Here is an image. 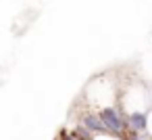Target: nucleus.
I'll return each instance as SVG.
<instances>
[{"label":"nucleus","mask_w":152,"mask_h":140,"mask_svg":"<svg viewBox=\"0 0 152 140\" xmlns=\"http://www.w3.org/2000/svg\"><path fill=\"white\" fill-rule=\"evenodd\" d=\"M104 123H106V130L110 136H117V138H123L125 134H129V121H127V115L123 113V109L119 107H104L100 111Z\"/></svg>","instance_id":"obj_1"},{"label":"nucleus","mask_w":152,"mask_h":140,"mask_svg":"<svg viewBox=\"0 0 152 140\" xmlns=\"http://www.w3.org/2000/svg\"><path fill=\"white\" fill-rule=\"evenodd\" d=\"M71 134H73L75 138H79V140H94V134H92V132H90L88 127L79 125V123H77L75 127H73V132H71Z\"/></svg>","instance_id":"obj_4"},{"label":"nucleus","mask_w":152,"mask_h":140,"mask_svg":"<svg viewBox=\"0 0 152 140\" xmlns=\"http://www.w3.org/2000/svg\"><path fill=\"white\" fill-rule=\"evenodd\" d=\"M127 121H129V132L146 134V132H148V127H150V109L129 113V115H127Z\"/></svg>","instance_id":"obj_3"},{"label":"nucleus","mask_w":152,"mask_h":140,"mask_svg":"<svg viewBox=\"0 0 152 140\" xmlns=\"http://www.w3.org/2000/svg\"><path fill=\"white\" fill-rule=\"evenodd\" d=\"M79 125L88 127L92 134H102V136H110L108 130H106V123L100 115V111H94V109H86L81 115H79Z\"/></svg>","instance_id":"obj_2"},{"label":"nucleus","mask_w":152,"mask_h":140,"mask_svg":"<svg viewBox=\"0 0 152 140\" xmlns=\"http://www.w3.org/2000/svg\"><path fill=\"white\" fill-rule=\"evenodd\" d=\"M58 140H79V138H75L71 132H67V130H61V134H58Z\"/></svg>","instance_id":"obj_6"},{"label":"nucleus","mask_w":152,"mask_h":140,"mask_svg":"<svg viewBox=\"0 0 152 140\" xmlns=\"http://www.w3.org/2000/svg\"><path fill=\"white\" fill-rule=\"evenodd\" d=\"M127 140H152L150 136H144V134H135V132H129L127 134Z\"/></svg>","instance_id":"obj_5"}]
</instances>
